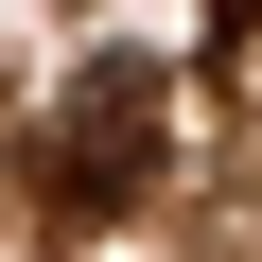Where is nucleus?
<instances>
[{"label": "nucleus", "instance_id": "f03ea898", "mask_svg": "<svg viewBox=\"0 0 262 262\" xmlns=\"http://www.w3.org/2000/svg\"><path fill=\"white\" fill-rule=\"evenodd\" d=\"M210 35H262V0H210Z\"/></svg>", "mask_w": 262, "mask_h": 262}, {"label": "nucleus", "instance_id": "f257e3e1", "mask_svg": "<svg viewBox=\"0 0 262 262\" xmlns=\"http://www.w3.org/2000/svg\"><path fill=\"white\" fill-rule=\"evenodd\" d=\"M158 140H175V88L140 53H88L70 122H53V210H140L158 192Z\"/></svg>", "mask_w": 262, "mask_h": 262}]
</instances>
